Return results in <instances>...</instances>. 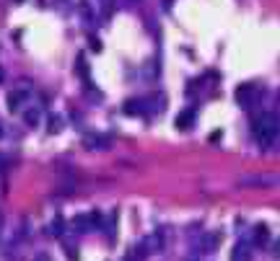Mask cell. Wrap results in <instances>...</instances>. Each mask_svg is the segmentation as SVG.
Masks as SVG:
<instances>
[{
  "label": "cell",
  "instance_id": "1",
  "mask_svg": "<svg viewBox=\"0 0 280 261\" xmlns=\"http://www.w3.org/2000/svg\"><path fill=\"white\" fill-rule=\"evenodd\" d=\"M252 132H254V140H257L262 148H270V145L280 137V116H277V114H262V116L254 122Z\"/></svg>",
  "mask_w": 280,
  "mask_h": 261
},
{
  "label": "cell",
  "instance_id": "2",
  "mask_svg": "<svg viewBox=\"0 0 280 261\" xmlns=\"http://www.w3.org/2000/svg\"><path fill=\"white\" fill-rule=\"evenodd\" d=\"M277 184H280L277 173H254V176L242 179V186H247V189H267V186H277Z\"/></svg>",
  "mask_w": 280,
  "mask_h": 261
},
{
  "label": "cell",
  "instance_id": "3",
  "mask_svg": "<svg viewBox=\"0 0 280 261\" xmlns=\"http://www.w3.org/2000/svg\"><path fill=\"white\" fill-rule=\"evenodd\" d=\"M257 99H260V88L254 83H242L236 88V104L242 109H249L252 104H257Z\"/></svg>",
  "mask_w": 280,
  "mask_h": 261
},
{
  "label": "cell",
  "instance_id": "4",
  "mask_svg": "<svg viewBox=\"0 0 280 261\" xmlns=\"http://www.w3.org/2000/svg\"><path fill=\"white\" fill-rule=\"evenodd\" d=\"M101 225V217L94 212V215H75L73 217V228L75 233H86V230H96Z\"/></svg>",
  "mask_w": 280,
  "mask_h": 261
},
{
  "label": "cell",
  "instance_id": "5",
  "mask_svg": "<svg viewBox=\"0 0 280 261\" xmlns=\"http://www.w3.org/2000/svg\"><path fill=\"white\" fill-rule=\"evenodd\" d=\"M192 124H195V109H182L177 114V129L187 132V129H192Z\"/></svg>",
  "mask_w": 280,
  "mask_h": 261
},
{
  "label": "cell",
  "instance_id": "6",
  "mask_svg": "<svg viewBox=\"0 0 280 261\" xmlns=\"http://www.w3.org/2000/svg\"><path fill=\"white\" fill-rule=\"evenodd\" d=\"M231 261H252V248H249V243H236L233 246V251H231Z\"/></svg>",
  "mask_w": 280,
  "mask_h": 261
},
{
  "label": "cell",
  "instance_id": "7",
  "mask_svg": "<svg viewBox=\"0 0 280 261\" xmlns=\"http://www.w3.org/2000/svg\"><path fill=\"white\" fill-rule=\"evenodd\" d=\"M148 243H138L135 248H130L127 251V256H125V261H145V256H148Z\"/></svg>",
  "mask_w": 280,
  "mask_h": 261
},
{
  "label": "cell",
  "instance_id": "8",
  "mask_svg": "<svg viewBox=\"0 0 280 261\" xmlns=\"http://www.w3.org/2000/svg\"><path fill=\"white\" fill-rule=\"evenodd\" d=\"M24 104H26V91H13V93L8 96V109H11V111H18Z\"/></svg>",
  "mask_w": 280,
  "mask_h": 261
},
{
  "label": "cell",
  "instance_id": "9",
  "mask_svg": "<svg viewBox=\"0 0 280 261\" xmlns=\"http://www.w3.org/2000/svg\"><path fill=\"white\" fill-rule=\"evenodd\" d=\"M218 243H221V235H218V233H205V235H203V243H200V246H203V251H216Z\"/></svg>",
  "mask_w": 280,
  "mask_h": 261
},
{
  "label": "cell",
  "instance_id": "10",
  "mask_svg": "<svg viewBox=\"0 0 280 261\" xmlns=\"http://www.w3.org/2000/svg\"><path fill=\"white\" fill-rule=\"evenodd\" d=\"M270 241V230H267V225H257L254 228V243L257 246H265Z\"/></svg>",
  "mask_w": 280,
  "mask_h": 261
},
{
  "label": "cell",
  "instance_id": "11",
  "mask_svg": "<svg viewBox=\"0 0 280 261\" xmlns=\"http://www.w3.org/2000/svg\"><path fill=\"white\" fill-rule=\"evenodd\" d=\"M122 111L125 114H133V116H138V114H143V101H125V106H122Z\"/></svg>",
  "mask_w": 280,
  "mask_h": 261
},
{
  "label": "cell",
  "instance_id": "12",
  "mask_svg": "<svg viewBox=\"0 0 280 261\" xmlns=\"http://www.w3.org/2000/svg\"><path fill=\"white\" fill-rule=\"evenodd\" d=\"M24 119H26V124L34 127V124H39V111H36V109H26V111H24Z\"/></svg>",
  "mask_w": 280,
  "mask_h": 261
},
{
  "label": "cell",
  "instance_id": "13",
  "mask_svg": "<svg viewBox=\"0 0 280 261\" xmlns=\"http://www.w3.org/2000/svg\"><path fill=\"white\" fill-rule=\"evenodd\" d=\"M60 127H62V119L55 114V116H50V135H57L60 132Z\"/></svg>",
  "mask_w": 280,
  "mask_h": 261
},
{
  "label": "cell",
  "instance_id": "14",
  "mask_svg": "<svg viewBox=\"0 0 280 261\" xmlns=\"http://www.w3.org/2000/svg\"><path fill=\"white\" fill-rule=\"evenodd\" d=\"M52 235H62V217H55V223H52Z\"/></svg>",
  "mask_w": 280,
  "mask_h": 261
},
{
  "label": "cell",
  "instance_id": "15",
  "mask_svg": "<svg viewBox=\"0 0 280 261\" xmlns=\"http://www.w3.org/2000/svg\"><path fill=\"white\" fill-rule=\"evenodd\" d=\"M81 16H83V18H91V16H94V11H91L89 6H81Z\"/></svg>",
  "mask_w": 280,
  "mask_h": 261
},
{
  "label": "cell",
  "instance_id": "16",
  "mask_svg": "<svg viewBox=\"0 0 280 261\" xmlns=\"http://www.w3.org/2000/svg\"><path fill=\"white\" fill-rule=\"evenodd\" d=\"M65 253L70 256V261H75V258H78V253H75V248H73V246H68V248H65Z\"/></svg>",
  "mask_w": 280,
  "mask_h": 261
},
{
  "label": "cell",
  "instance_id": "17",
  "mask_svg": "<svg viewBox=\"0 0 280 261\" xmlns=\"http://www.w3.org/2000/svg\"><path fill=\"white\" fill-rule=\"evenodd\" d=\"M272 256L280 258V238H277V243H275V248H272Z\"/></svg>",
  "mask_w": 280,
  "mask_h": 261
},
{
  "label": "cell",
  "instance_id": "18",
  "mask_svg": "<svg viewBox=\"0 0 280 261\" xmlns=\"http://www.w3.org/2000/svg\"><path fill=\"white\" fill-rule=\"evenodd\" d=\"M91 47H94V52H99V50H101V44H99V39H91Z\"/></svg>",
  "mask_w": 280,
  "mask_h": 261
},
{
  "label": "cell",
  "instance_id": "19",
  "mask_svg": "<svg viewBox=\"0 0 280 261\" xmlns=\"http://www.w3.org/2000/svg\"><path fill=\"white\" fill-rule=\"evenodd\" d=\"M34 261H52V258H50V256H47V253H39V256H36V258H34Z\"/></svg>",
  "mask_w": 280,
  "mask_h": 261
},
{
  "label": "cell",
  "instance_id": "20",
  "mask_svg": "<svg viewBox=\"0 0 280 261\" xmlns=\"http://www.w3.org/2000/svg\"><path fill=\"white\" fill-rule=\"evenodd\" d=\"M0 83H3V70H0Z\"/></svg>",
  "mask_w": 280,
  "mask_h": 261
},
{
  "label": "cell",
  "instance_id": "21",
  "mask_svg": "<svg viewBox=\"0 0 280 261\" xmlns=\"http://www.w3.org/2000/svg\"><path fill=\"white\" fill-rule=\"evenodd\" d=\"M0 137H3V127H0Z\"/></svg>",
  "mask_w": 280,
  "mask_h": 261
},
{
  "label": "cell",
  "instance_id": "22",
  "mask_svg": "<svg viewBox=\"0 0 280 261\" xmlns=\"http://www.w3.org/2000/svg\"><path fill=\"white\" fill-rule=\"evenodd\" d=\"M16 3H24V0H16Z\"/></svg>",
  "mask_w": 280,
  "mask_h": 261
}]
</instances>
